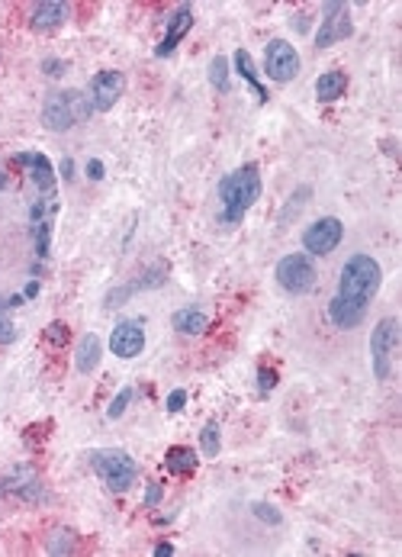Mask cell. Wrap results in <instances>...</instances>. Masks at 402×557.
Instances as JSON below:
<instances>
[{"label": "cell", "instance_id": "6da1fadb", "mask_svg": "<svg viewBox=\"0 0 402 557\" xmlns=\"http://www.w3.org/2000/svg\"><path fill=\"white\" fill-rule=\"evenodd\" d=\"M261 197V171L257 165H242L232 175H225L219 181V203H222V223L238 226L248 209Z\"/></svg>", "mask_w": 402, "mask_h": 557}, {"label": "cell", "instance_id": "7a4b0ae2", "mask_svg": "<svg viewBox=\"0 0 402 557\" xmlns=\"http://www.w3.org/2000/svg\"><path fill=\"white\" fill-rule=\"evenodd\" d=\"M380 284H383V271L376 265V258H370V255H351L338 274V293L335 297L370 303L376 297V290H380Z\"/></svg>", "mask_w": 402, "mask_h": 557}, {"label": "cell", "instance_id": "3957f363", "mask_svg": "<svg viewBox=\"0 0 402 557\" xmlns=\"http://www.w3.org/2000/svg\"><path fill=\"white\" fill-rule=\"evenodd\" d=\"M94 113V104L91 97L84 91H52L42 104V123L49 126L52 133H65L71 126L84 123V119H91Z\"/></svg>", "mask_w": 402, "mask_h": 557}, {"label": "cell", "instance_id": "277c9868", "mask_svg": "<svg viewBox=\"0 0 402 557\" xmlns=\"http://www.w3.org/2000/svg\"><path fill=\"white\" fill-rule=\"evenodd\" d=\"M91 467L110 493H125L135 483V477H139V464L123 448H100V451H94Z\"/></svg>", "mask_w": 402, "mask_h": 557}, {"label": "cell", "instance_id": "5b68a950", "mask_svg": "<svg viewBox=\"0 0 402 557\" xmlns=\"http://www.w3.org/2000/svg\"><path fill=\"white\" fill-rule=\"evenodd\" d=\"M399 345V322L393 316L376 322V329L370 332V358H374V377L376 380H389L393 374V351Z\"/></svg>", "mask_w": 402, "mask_h": 557}, {"label": "cell", "instance_id": "8992f818", "mask_svg": "<svg viewBox=\"0 0 402 557\" xmlns=\"http://www.w3.org/2000/svg\"><path fill=\"white\" fill-rule=\"evenodd\" d=\"M316 280H319V274H316V265H312L309 255H299L296 251V255H284L277 261V284L286 293H293V297L309 293L316 287Z\"/></svg>", "mask_w": 402, "mask_h": 557}, {"label": "cell", "instance_id": "52a82bcc", "mask_svg": "<svg viewBox=\"0 0 402 557\" xmlns=\"http://www.w3.org/2000/svg\"><path fill=\"white\" fill-rule=\"evenodd\" d=\"M354 35V23H351V10L347 4H325V16L319 23V33H316V49H328L335 42H345Z\"/></svg>", "mask_w": 402, "mask_h": 557}, {"label": "cell", "instance_id": "ba28073f", "mask_svg": "<svg viewBox=\"0 0 402 557\" xmlns=\"http://www.w3.org/2000/svg\"><path fill=\"white\" fill-rule=\"evenodd\" d=\"M264 71L277 84H286L299 75V55L286 39H271L264 49Z\"/></svg>", "mask_w": 402, "mask_h": 557}, {"label": "cell", "instance_id": "9c48e42d", "mask_svg": "<svg viewBox=\"0 0 402 557\" xmlns=\"http://www.w3.org/2000/svg\"><path fill=\"white\" fill-rule=\"evenodd\" d=\"M341 238H345V226H341V219L322 216L303 232V248L309 251V255H332V251L341 245Z\"/></svg>", "mask_w": 402, "mask_h": 557}, {"label": "cell", "instance_id": "30bf717a", "mask_svg": "<svg viewBox=\"0 0 402 557\" xmlns=\"http://www.w3.org/2000/svg\"><path fill=\"white\" fill-rule=\"evenodd\" d=\"M145 348V322L142 319H123L110 335V351L123 361L139 358Z\"/></svg>", "mask_w": 402, "mask_h": 557}, {"label": "cell", "instance_id": "8fae6325", "mask_svg": "<svg viewBox=\"0 0 402 557\" xmlns=\"http://www.w3.org/2000/svg\"><path fill=\"white\" fill-rule=\"evenodd\" d=\"M123 91H125L123 71H100V75H94V81H91V104H94V110H100V113L113 110L116 100L123 97Z\"/></svg>", "mask_w": 402, "mask_h": 557}, {"label": "cell", "instance_id": "7c38bea8", "mask_svg": "<svg viewBox=\"0 0 402 557\" xmlns=\"http://www.w3.org/2000/svg\"><path fill=\"white\" fill-rule=\"evenodd\" d=\"M194 29V10L184 4V7H177L174 10V16H171V23H167V33H164V39L158 42V49H155V55L158 58H167V55H174V49L184 42V35Z\"/></svg>", "mask_w": 402, "mask_h": 557}, {"label": "cell", "instance_id": "4fadbf2b", "mask_svg": "<svg viewBox=\"0 0 402 557\" xmlns=\"http://www.w3.org/2000/svg\"><path fill=\"white\" fill-rule=\"evenodd\" d=\"M16 161H20V165L29 171L33 184L42 190V194L55 197V167H52V161L45 158V155H42V152H20V155H16Z\"/></svg>", "mask_w": 402, "mask_h": 557}, {"label": "cell", "instance_id": "5bb4252c", "mask_svg": "<svg viewBox=\"0 0 402 557\" xmlns=\"http://www.w3.org/2000/svg\"><path fill=\"white\" fill-rule=\"evenodd\" d=\"M367 307L370 303H357V299H345V297H332V303H328V319H332V326L338 329H357L364 322V316H367Z\"/></svg>", "mask_w": 402, "mask_h": 557}, {"label": "cell", "instance_id": "9a60e30c", "mask_svg": "<svg viewBox=\"0 0 402 557\" xmlns=\"http://www.w3.org/2000/svg\"><path fill=\"white\" fill-rule=\"evenodd\" d=\"M68 4H39V7L33 10V20H29V26L35 29V33H52V29L65 26L68 23Z\"/></svg>", "mask_w": 402, "mask_h": 557}, {"label": "cell", "instance_id": "2e32d148", "mask_svg": "<svg viewBox=\"0 0 402 557\" xmlns=\"http://www.w3.org/2000/svg\"><path fill=\"white\" fill-rule=\"evenodd\" d=\"M171 326H174V332H181V335H203L209 329V319L203 309L187 307V309H177V313L171 316Z\"/></svg>", "mask_w": 402, "mask_h": 557}, {"label": "cell", "instance_id": "e0dca14e", "mask_svg": "<svg viewBox=\"0 0 402 557\" xmlns=\"http://www.w3.org/2000/svg\"><path fill=\"white\" fill-rule=\"evenodd\" d=\"M345 91H347V75L338 68L319 75V81H316V97H319L322 104H335Z\"/></svg>", "mask_w": 402, "mask_h": 557}, {"label": "cell", "instance_id": "ac0fdd59", "mask_svg": "<svg viewBox=\"0 0 402 557\" xmlns=\"http://www.w3.org/2000/svg\"><path fill=\"white\" fill-rule=\"evenodd\" d=\"M196 464H200V461H196V451H194V448H187V445H171L164 451V467L171 470V474H181V477L194 474Z\"/></svg>", "mask_w": 402, "mask_h": 557}, {"label": "cell", "instance_id": "d6986e66", "mask_svg": "<svg viewBox=\"0 0 402 557\" xmlns=\"http://www.w3.org/2000/svg\"><path fill=\"white\" fill-rule=\"evenodd\" d=\"M235 68H238V75L248 81V87L255 91V97H257V104H267V87L261 84V77H257V71H255V62H251V55L245 49H238L235 52Z\"/></svg>", "mask_w": 402, "mask_h": 557}, {"label": "cell", "instance_id": "ffe728a7", "mask_svg": "<svg viewBox=\"0 0 402 557\" xmlns=\"http://www.w3.org/2000/svg\"><path fill=\"white\" fill-rule=\"evenodd\" d=\"M97 364H100V338L97 335H84L74 355V368L81 374H91V370H97Z\"/></svg>", "mask_w": 402, "mask_h": 557}, {"label": "cell", "instance_id": "44dd1931", "mask_svg": "<svg viewBox=\"0 0 402 557\" xmlns=\"http://www.w3.org/2000/svg\"><path fill=\"white\" fill-rule=\"evenodd\" d=\"M209 84H213L219 94H229L232 91V77H229V62L222 55H216L209 62Z\"/></svg>", "mask_w": 402, "mask_h": 557}, {"label": "cell", "instance_id": "7402d4cb", "mask_svg": "<svg viewBox=\"0 0 402 557\" xmlns=\"http://www.w3.org/2000/svg\"><path fill=\"white\" fill-rule=\"evenodd\" d=\"M200 448L206 458H216L222 448V435H219V422L216 419H209L206 425H203V432H200Z\"/></svg>", "mask_w": 402, "mask_h": 557}, {"label": "cell", "instance_id": "603a6c76", "mask_svg": "<svg viewBox=\"0 0 402 557\" xmlns=\"http://www.w3.org/2000/svg\"><path fill=\"white\" fill-rule=\"evenodd\" d=\"M33 242H35V255H39V258H49V248H52V219L33 223Z\"/></svg>", "mask_w": 402, "mask_h": 557}, {"label": "cell", "instance_id": "cb8c5ba5", "mask_svg": "<svg viewBox=\"0 0 402 557\" xmlns=\"http://www.w3.org/2000/svg\"><path fill=\"white\" fill-rule=\"evenodd\" d=\"M45 551L49 554H71L74 551V531H68V529L52 531V538L45 541Z\"/></svg>", "mask_w": 402, "mask_h": 557}, {"label": "cell", "instance_id": "d4e9b609", "mask_svg": "<svg viewBox=\"0 0 402 557\" xmlns=\"http://www.w3.org/2000/svg\"><path fill=\"white\" fill-rule=\"evenodd\" d=\"M309 197H312V190H309V187H299V190H296V194H293V197H290V200H286V209H284V213H280V219H277V226H286V223H290V219H293V216H296L299 209H303V206H306V200H309Z\"/></svg>", "mask_w": 402, "mask_h": 557}, {"label": "cell", "instance_id": "484cf974", "mask_svg": "<svg viewBox=\"0 0 402 557\" xmlns=\"http://www.w3.org/2000/svg\"><path fill=\"white\" fill-rule=\"evenodd\" d=\"M251 512H255L261 522H267V525H280V522H284V516H280L277 506H271V502H251Z\"/></svg>", "mask_w": 402, "mask_h": 557}, {"label": "cell", "instance_id": "4316f807", "mask_svg": "<svg viewBox=\"0 0 402 557\" xmlns=\"http://www.w3.org/2000/svg\"><path fill=\"white\" fill-rule=\"evenodd\" d=\"M161 284H164V268H152V271H145L132 287L139 293V290H155V287H161Z\"/></svg>", "mask_w": 402, "mask_h": 557}, {"label": "cell", "instance_id": "83f0119b", "mask_svg": "<svg viewBox=\"0 0 402 557\" xmlns=\"http://www.w3.org/2000/svg\"><path fill=\"white\" fill-rule=\"evenodd\" d=\"M132 403V387H123V390L116 393V397H113V403H110V409H106V416L110 419H119L125 412V406Z\"/></svg>", "mask_w": 402, "mask_h": 557}, {"label": "cell", "instance_id": "f1b7e54d", "mask_svg": "<svg viewBox=\"0 0 402 557\" xmlns=\"http://www.w3.org/2000/svg\"><path fill=\"white\" fill-rule=\"evenodd\" d=\"M274 387H277V370H274V368H261V370H257V393L267 397Z\"/></svg>", "mask_w": 402, "mask_h": 557}, {"label": "cell", "instance_id": "f546056e", "mask_svg": "<svg viewBox=\"0 0 402 557\" xmlns=\"http://www.w3.org/2000/svg\"><path fill=\"white\" fill-rule=\"evenodd\" d=\"M45 338L52 341V345H65V341H68V326H65V322H49V326H45Z\"/></svg>", "mask_w": 402, "mask_h": 557}, {"label": "cell", "instance_id": "4dcf8cb0", "mask_svg": "<svg viewBox=\"0 0 402 557\" xmlns=\"http://www.w3.org/2000/svg\"><path fill=\"white\" fill-rule=\"evenodd\" d=\"M187 406V390H171L167 397V412H181Z\"/></svg>", "mask_w": 402, "mask_h": 557}, {"label": "cell", "instance_id": "1f68e13d", "mask_svg": "<svg viewBox=\"0 0 402 557\" xmlns=\"http://www.w3.org/2000/svg\"><path fill=\"white\" fill-rule=\"evenodd\" d=\"M42 71H45L49 77H58V75H65V71H68V65L58 62V58H45V62H42Z\"/></svg>", "mask_w": 402, "mask_h": 557}, {"label": "cell", "instance_id": "d6a6232c", "mask_svg": "<svg viewBox=\"0 0 402 557\" xmlns=\"http://www.w3.org/2000/svg\"><path fill=\"white\" fill-rule=\"evenodd\" d=\"M10 341H16V329L10 319H4L0 316V345H10Z\"/></svg>", "mask_w": 402, "mask_h": 557}, {"label": "cell", "instance_id": "836d02e7", "mask_svg": "<svg viewBox=\"0 0 402 557\" xmlns=\"http://www.w3.org/2000/svg\"><path fill=\"white\" fill-rule=\"evenodd\" d=\"M87 177H91V181H104V177H106L104 161H100V158H91V161H87Z\"/></svg>", "mask_w": 402, "mask_h": 557}, {"label": "cell", "instance_id": "e575fe53", "mask_svg": "<svg viewBox=\"0 0 402 557\" xmlns=\"http://www.w3.org/2000/svg\"><path fill=\"white\" fill-rule=\"evenodd\" d=\"M161 493H164V490H161V483H148V490H145V506L148 509H155L161 502Z\"/></svg>", "mask_w": 402, "mask_h": 557}, {"label": "cell", "instance_id": "d590c367", "mask_svg": "<svg viewBox=\"0 0 402 557\" xmlns=\"http://www.w3.org/2000/svg\"><path fill=\"white\" fill-rule=\"evenodd\" d=\"M39 290H42V284H39V280H29V284H26V290H23V297H26V299H33V297H39Z\"/></svg>", "mask_w": 402, "mask_h": 557}, {"label": "cell", "instance_id": "8d00e7d4", "mask_svg": "<svg viewBox=\"0 0 402 557\" xmlns=\"http://www.w3.org/2000/svg\"><path fill=\"white\" fill-rule=\"evenodd\" d=\"M62 177H65V181H71V177H74V161H71V158L62 161Z\"/></svg>", "mask_w": 402, "mask_h": 557}, {"label": "cell", "instance_id": "74e56055", "mask_svg": "<svg viewBox=\"0 0 402 557\" xmlns=\"http://www.w3.org/2000/svg\"><path fill=\"white\" fill-rule=\"evenodd\" d=\"M171 554H174V544H167V541H161L155 548V557H171Z\"/></svg>", "mask_w": 402, "mask_h": 557}, {"label": "cell", "instance_id": "f35d334b", "mask_svg": "<svg viewBox=\"0 0 402 557\" xmlns=\"http://www.w3.org/2000/svg\"><path fill=\"white\" fill-rule=\"evenodd\" d=\"M293 29H296V33H306V29H309V20H306V16H296V20H293Z\"/></svg>", "mask_w": 402, "mask_h": 557}, {"label": "cell", "instance_id": "ab89813d", "mask_svg": "<svg viewBox=\"0 0 402 557\" xmlns=\"http://www.w3.org/2000/svg\"><path fill=\"white\" fill-rule=\"evenodd\" d=\"M7 187V175H4V171H0V190Z\"/></svg>", "mask_w": 402, "mask_h": 557}]
</instances>
